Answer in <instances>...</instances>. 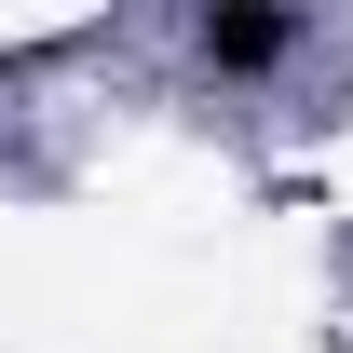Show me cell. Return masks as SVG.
<instances>
[{
    "label": "cell",
    "mask_w": 353,
    "mask_h": 353,
    "mask_svg": "<svg viewBox=\"0 0 353 353\" xmlns=\"http://www.w3.org/2000/svg\"><path fill=\"white\" fill-rule=\"evenodd\" d=\"M285 41H299L285 14H204V28H190L204 68H285Z\"/></svg>",
    "instance_id": "cell-1"
}]
</instances>
